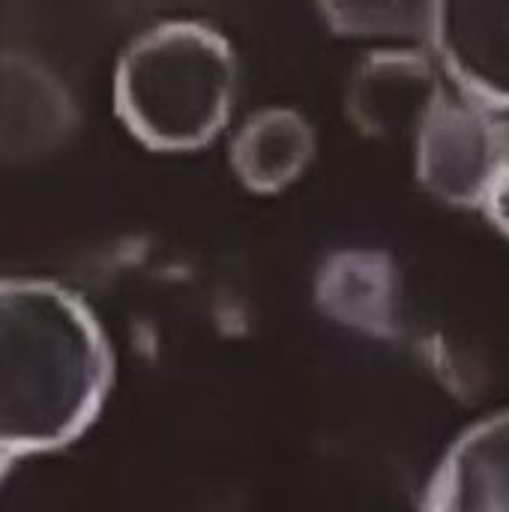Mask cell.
Segmentation results:
<instances>
[{
  "label": "cell",
  "mask_w": 509,
  "mask_h": 512,
  "mask_svg": "<svg viewBox=\"0 0 509 512\" xmlns=\"http://www.w3.org/2000/svg\"><path fill=\"white\" fill-rule=\"evenodd\" d=\"M234 99V48L204 21H159L138 33L117 60L114 111L147 150L207 147L228 126Z\"/></svg>",
  "instance_id": "2"
},
{
  "label": "cell",
  "mask_w": 509,
  "mask_h": 512,
  "mask_svg": "<svg viewBox=\"0 0 509 512\" xmlns=\"http://www.w3.org/2000/svg\"><path fill=\"white\" fill-rule=\"evenodd\" d=\"M414 159L435 198L480 210L489 180L509 159L507 123L459 87H441L414 123Z\"/></svg>",
  "instance_id": "3"
},
{
  "label": "cell",
  "mask_w": 509,
  "mask_h": 512,
  "mask_svg": "<svg viewBox=\"0 0 509 512\" xmlns=\"http://www.w3.org/2000/svg\"><path fill=\"white\" fill-rule=\"evenodd\" d=\"M429 39L462 93L509 111V0H432Z\"/></svg>",
  "instance_id": "4"
},
{
  "label": "cell",
  "mask_w": 509,
  "mask_h": 512,
  "mask_svg": "<svg viewBox=\"0 0 509 512\" xmlns=\"http://www.w3.org/2000/svg\"><path fill=\"white\" fill-rule=\"evenodd\" d=\"M438 90L441 81L423 57L402 51L372 54L351 81L348 111L369 135L414 129Z\"/></svg>",
  "instance_id": "7"
},
{
  "label": "cell",
  "mask_w": 509,
  "mask_h": 512,
  "mask_svg": "<svg viewBox=\"0 0 509 512\" xmlns=\"http://www.w3.org/2000/svg\"><path fill=\"white\" fill-rule=\"evenodd\" d=\"M327 27L351 39L414 36L429 30L432 0H318Z\"/></svg>",
  "instance_id": "8"
},
{
  "label": "cell",
  "mask_w": 509,
  "mask_h": 512,
  "mask_svg": "<svg viewBox=\"0 0 509 512\" xmlns=\"http://www.w3.org/2000/svg\"><path fill=\"white\" fill-rule=\"evenodd\" d=\"M315 156V129L294 108H264L231 138V168L258 195H276L300 180Z\"/></svg>",
  "instance_id": "6"
},
{
  "label": "cell",
  "mask_w": 509,
  "mask_h": 512,
  "mask_svg": "<svg viewBox=\"0 0 509 512\" xmlns=\"http://www.w3.org/2000/svg\"><path fill=\"white\" fill-rule=\"evenodd\" d=\"M423 512H509V411L474 423L450 444Z\"/></svg>",
  "instance_id": "5"
},
{
  "label": "cell",
  "mask_w": 509,
  "mask_h": 512,
  "mask_svg": "<svg viewBox=\"0 0 509 512\" xmlns=\"http://www.w3.org/2000/svg\"><path fill=\"white\" fill-rule=\"evenodd\" d=\"M480 210L486 213V219L509 237V159L495 171V177L486 186V195L480 201Z\"/></svg>",
  "instance_id": "9"
},
{
  "label": "cell",
  "mask_w": 509,
  "mask_h": 512,
  "mask_svg": "<svg viewBox=\"0 0 509 512\" xmlns=\"http://www.w3.org/2000/svg\"><path fill=\"white\" fill-rule=\"evenodd\" d=\"M114 378L96 315L66 288L0 279V471L78 441Z\"/></svg>",
  "instance_id": "1"
}]
</instances>
